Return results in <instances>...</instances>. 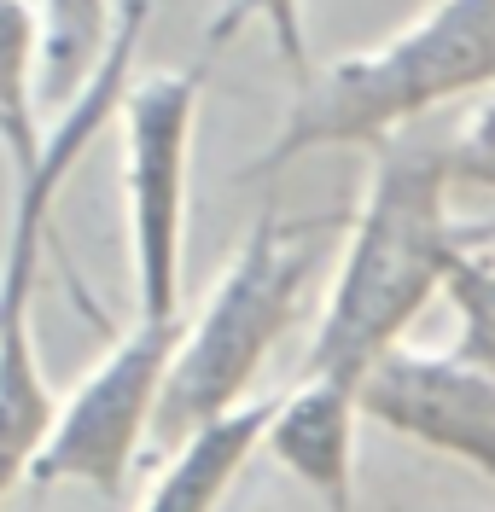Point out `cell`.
Returning a JSON list of instances; mask_svg holds the SVG:
<instances>
[{"instance_id":"7","label":"cell","mask_w":495,"mask_h":512,"mask_svg":"<svg viewBox=\"0 0 495 512\" xmlns=\"http://www.w3.org/2000/svg\"><path fill=\"white\" fill-rule=\"evenodd\" d=\"M356 419H367L356 384L332 373H303V384L274 402L263 448L327 512H350L356 507Z\"/></svg>"},{"instance_id":"10","label":"cell","mask_w":495,"mask_h":512,"mask_svg":"<svg viewBox=\"0 0 495 512\" xmlns=\"http://www.w3.org/2000/svg\"><path fill=\"white\" fill-rule=\"evenodd\" d=\"M117 35V0H41V99L65 111Z\"/></svg>"},{"instance_id":"6","label":"cell","mask_w":495,"mask_h":512,"mask_svg":"<svg viewBox=\"0 0 495 512\" xmlns=\"http://www.w3.org/2000/svg\"><path fill=\"white\" fill-rule=\"evenodd\" d=\"M362 414L408 443L449 454L495 483V379L455 350L379 355L362 373Z\"/></svg>"},{"instance_id":"12","label":"cell","mask_w":495,"mask_h":512,"mask_svg":"<svg viewBox=\"0 0 495 512\" xmlns=\"http://www.w3.org/2000/svg\"><path fill=\"white\" fill-rule=\"evenodd\" d=\"M251 24L268 30L280 64L292 70L297 82L315 70V64H309V30H303V0H228V6L216 12V24H210V47L233 41L239 30H251Z\"/></svg>"},{"instance_id":"14","label":"cell","mask_w":495,"mask_h":512,"mask_svg":"<svg viewBox=\"0 0 495 512\" xmlns=\"http://www.w3.org/2000/svg\"><path fill=\"white\" fill-rule=\"evenodd\" d=\"M0 326H6V297H0Z\"/></svg>"},{"instance_id":"1","label":"cell","mask_w":495,"mask_h":512,"mask_svg":"<svg viewBox=\"0 0 495 512\" xmlns=\"http://www.w3.org/2000/svg\"><path fill=\"white\" fill-rule=\"evenodd\" d=\"M449 187V146L420 134V123L373 146V169L344 233L303 373L362 384V373L402 344V332L420 320L431 297H443L461 256H472L495 233L455 222Z\"/></svg>"},{"instance_id":"11","label":"cell","mask_w":495,"mask_h":512,"mask_svg":"<svg viewBox=\"0 0 495 512\" xmlns=\"http://www.w3.org/2000/svg\"><path fill=\"white\" fill-rule=\"evenodd\" d=\"M443 297L455 309V344L449 350L495 379V256L484 251L461 256V268L449 274Z\"/></svg>"},{"instance_id":"3","label":"cell","mask_w":495,"mask_h":512,"mask_svg":"<svg viewBox=\"0 0 495 512\" xmlns=\"http://www.w3.org/2000/svg\"><path fill=\"white\" fill-rule=\"evenodd\" d=\"M332 222H286L263 210L251 233L228 256L222 280L204 291L198 315L181 326V350L169 361L164 402H158V443H181L193 425L251 402L268 350L292 332L303 291L315 274V239Z\"/></svg>"},{"instance_id":"9","label":"cell","mask_w":495,"mask_h":512,"mask_svg":"<svg viewBox=\"0 0 495 512\" xmlns=\"http://www.w3.org/2000/svg\"><path fill=\"white\" fill-rule=\"evenodd\" d=\"M41 12L30 0H0V152L12 163V181H24L41 152L47 128L35 117L41 99Z\"/></svg>"},{"instance_id":"5","label":"cell","mask_w":495,"mask_h":512,"mask_svg":"<svg viewBox=\"0 0 495 512\" xmlns=\"http://www.w3.org/2000/svg\"><path fill=\"white\" fill-rule=\"evenodd\" d=\"M181 326H187V315L134 320L129 338H117L105 350V361L59 402L53 431H47V443H41V454L30 466L35 489L82 483V489H94L105 501L123 495L134 454L158 425L169 361L181 350Z\"/></svg>"},{"instance_id":"4","label":"cell","mask_w":495,"mask_h":512,"mask_svg":"<svg viewBox=\"0 0 495 512\" xmlns=\"http://www.w3.org/2000/svg\"><path fill=\"white\" fill-rule=\"evenodd\" d=\"M204 99V70H158L129 82L117 111L123 123V192H129V245L140 320L181 315V256H187V181H193V128Z\"/></svg>"},{"instance_id":"8","label":"cell","mask_w":495,"mask_h":512,"mask_svg":"<svg viewBox=\"0 0 495 512\" xmlns=\"http://www.w3.org/2000/svg\"><path fill=\"white\" fill-rule=\"evenodd\" d=\"M274 402L280 396H251V402H239L228 414L193 425L175 443L169 466L158 472V483H152V495H146L140 512H216L222 495L233 489V478L245 472V460L263 448Z\"/></svg>"},{"instance_id":"13","label":"cell","mask_w":495,"mask_h":512,"mask_svg":"<svg viewBox=\"0 0 495 512\" xmlns=\"http://www.w3.org/2000/svg\"><path fill=\"white\" fill-rule=\"evenodd\" d=\"M443 146H449V175L455 181H472V187L495 192V88L466 99V111L443 134Z\"/></svg>"},{"instance_id":"2","label":"cell","mask_w":495,"mask_h":512,"mask_svg":"<svg viewBox=\"0 0 495 512\" xmlns=\"http://www.w3.org/2000/svg\"><path fill=\"white\" fill-rule=\"evenodd\" d=\"M495 88V0H431L414 24L379 47L344 53L297 82L292 111L268 140L245 181L280 175L286 163L327 146H385L391 134L466 105Z\"/></svg>"}]
</instances>
